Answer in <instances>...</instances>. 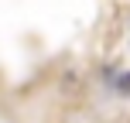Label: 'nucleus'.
<instances>
[{
  "label": "nucleus",
  "mask_w": 130,
  "mask_h": 123,
  "mask_svg": "<svg viewBox=\"0 0 130 123\" xmlns=\"http://www.w3.org/2000/svg\"><path fill=\"white\" fill-rule=\"evenodd\" d=\"M117 85H120V92H127V89H130V75H120Z\"/></svg>",
  "instance_id": "f257e3e1"
}]
</instances>
